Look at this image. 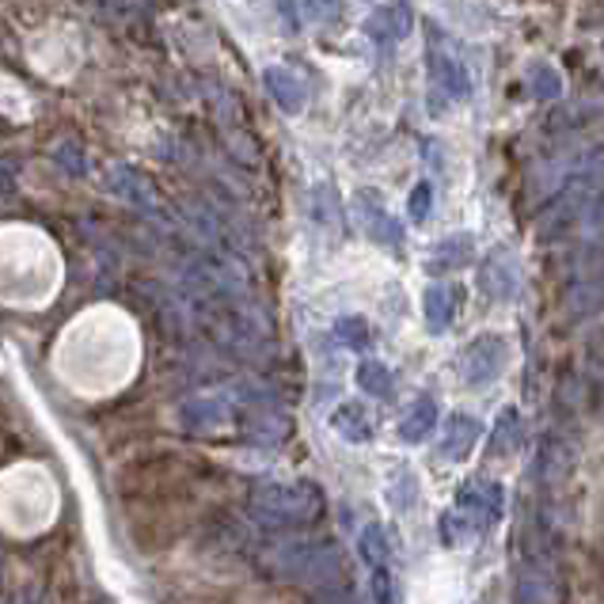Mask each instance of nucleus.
I'll return each instance as SVG.
<instances>
[{
  "mask_svg": "<svg viewBox=\"0 0 604 604\" xmlns=\"http://www.w3.org/2000/svg\"><path fill=\"white\" fill-rule=\"evenodd\" d=\"M430 426H434V407L426 403V407L415 410L410 423H403V437H407V441H423V437L430 434Z\"/></svg>",
  "mask_w": 604,
  "mask_h": 604,
  "instance_id": "f257e3e1",
  "label": "nucleus"
}]
</instances>
